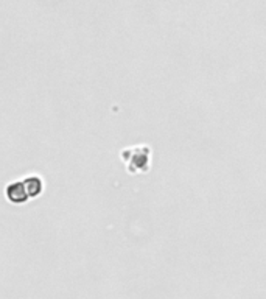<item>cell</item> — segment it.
Returning <instances> with one entry per match:
<instances>
[{"label":"cell","instance_id":"1","mask_svg":"<svg viewBox=\"0 0 266 299\" xmlns=\"http://www.w3.org/2000/svg\"><path fill=\"white\" fill-rule=\"evenodd\" d=\"M7 198L10 203H14V204H22L25 201H28V193L25 190V186H24V181H16V183H11L7 186Z\"/></svg>","mask_w":266,"mask_h":299},{"label":"cell","instance_id":"2","mask_svg":"<svg viewBox=\"0 0 266 299\" xmlns=\"http://www.w3.org/2000/svg\"><path fill=\"white\" fill-rule=\"evenodd\" d=\"M24 186H25V190H27L30 198H36L42 192V180L39 176H28V178H25L24 180Z\"/></svg>","mask_w":266,"mask_h":299}]
</instances>
